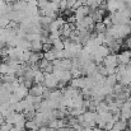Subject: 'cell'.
Listing matches in <instances>:
<instances>
[{
    "label": "cell",
    "instance_id": "1",
    "mask_svg": "<svg viewBox=\"0 0 131 131\" xmlns=\"http://www.w3.org/2000/svg\"><path fill=\"white\" fill-rule=\"evenodd\" d=\"M103 66L106 68H117L118 66V60H117V53H108L104 60H103Z\"/></svg>",
    "mask_w": 131,
    "mask_h": 131
},
{
    "label": "cell",
    "instance_id": "2",
    "mask_svg": "<svg viewBox=\"0 0 131 131\" xmlns=\"http://www.w3.org/2000/svg\"><path fill=\"white\" fill-rule=\"evenodd\" d=\"M131 117V102H125L122 104V107L120 108V118L129 121V118Z\"/></svg>",
    "mask_w": 131,
    "mask_h": 131
},
{
    "label": "cell",
    "instance_id": "3",
    "mask_svg": "<svg viewBox=\"0 0 131 131\" xmlns=\"http://www.w3.org/2000/svg\"><path fill=\"white\" fill-rule=\"evenodd\" d=\"M42 85L52 90V89L57 88V85H59V80H57L52 74H45V82H43Z\"/></svg>",
    "mask_w": 131,
    "mask_h": 131
},
{
    "label": "cell",
    "instance_id": "4",
    "mask_svg": "<svg viewBox=\"0 0 131 131\" xmlns=\"http://www.w3.org/2000/svg\"><path fill=\"white\" fill-rule=\"evenodd\" d=\"M89 14H90V9L88 8L87 5H82L77 10H74V17H75L77 20H82L83 18H85Z\"/></svg>",
    "mask_w": 131,
    "mask_h": 131
},
{
    "label": "cell",
    "instance_id": "5",
    "mask_svg": "<svg viewBox=\"0 0 131 131\" xmlns=\"http://www.w3.org/2000/svg\"><path fill=\"white\" fill-rule=\"evenodd\" d=\"M117 60H118V64L129 65L131 61V51L130 50H124V51H121V52L117 55Z\"/></svg>",
    "mask_w": 131,
    "mask_h": 131
},
{
    "label": "cell",
    "instance_id": "6",
    "mask_svg": "<svg viewBox=\"0 0 131 131\" xmlns=\"http://www.w3.org/2000/svg\"><path fill=\"white\" fill-rule=\"evenodd\" d=\"M61 93H62V97H65V98H75V97H78L80 93H79V90L78 89H75V88L73 87H65L64 89H61Z\"/></svg>",
    "mask_w": 131,
    "mask_h": 131
},
{
    "label": "cell",
    "instance_id": "7",
    "mask_svg": "<svg viewBox=\"0 0 131 131\" xmlns=\"http://www.w3.org/2000/svg\"><path fill=\"white\" fill-rule=\"evenodd\" d=\"M43 92H45V87L42 84H35V85H32V87L29 88L28 94L35 95V97H42Z\"/></svg>",
    "mask_w": 131,
    "mask_h": 131
},
{
    "label": "cell",
    "instance_id": "8",
    "mask_svg": "<svg viewBox=\"0 0 131 131\" xmlns=\"http://www.w3.org/2000/svg\"><path fill=\"white\" fill-rule=\"evenodd\" d=\"M70 87L75 88L78 90H82L83 88H85V77H80L77 79H71L70 80Z\"/></svg>",
    "mask_w": 131,
    "mask_h": 131
},
{
    "label": "cell",
    "instance_id": "9",
    "mask_svg": "<svg viewBox=\"0 0 131 131\" xmlns=\"http://www.w3.org/2000/svg\"><path fill=\"white\" fill-rule=\"evenodd\" d=\"M28 90H29L28 88L20 84V85L17 88V89H15V90H14L13 93H14V94H15V95H17V97H18V98H19L20 101H22V99H24V98H26V97L28 95Z\"/></svg>",
    "mask_w": 131,
    "mask_h": 131
},
{
    "label": "cell",
    "instance_id": "10",
    "mask_svg": "<svg viewBox=\"0 0 131 131\" xmlns=\"http://www.w3.org/2000/svg\"><path fill=\"white\" fill-rule=\"evenodd\" d=\"M41 59H43V53H41V52H32L27 65H37Z\"/></svg>",
    "mask_w": 131,
    "mask_h": 131
},
{
    "label": "cell",
    "instance_id": "11",
    "mask_svg": "<svg viewBox=\"0 0 131 131\" xmlns=\"http://www.w3.org/2000/svg\"><path fill=\"white\" fill-rule=\"evenodd\" d=\"M61 98H62V93H61V90H60V89H52L47 99H50V101H55V102H60Z\"/></svg>",
    "mask_w": 131,
    "mask_h": 131
},
{
    "label": "cell",
    "instance_id": "12",
    "mask_svg": "<svg viewBox=\"0 0 131 131\" xmlns=\"http://www.w3.org/2000/svg\"><path fill=\"white\" fill-rule=\"evenodd\" d=\"M118 82H117V78H116V74H112V75H107L106 77V79H104V84H107V85H110V87H115L116 84H117Z\"/></svg>",
    "mask_w": 131,
    "mask_h": 131
},
{
    "label": "cell",
    "instance_id": "13",
    "mask_svg": "<svg viewBox=\"0 0 131 131\" xmlns=\"http://www.w3.org/2000/svg\"><path fill=\"white\" fill-rule=\"evenodd\" d=\"M127 126H129V124H127V121H125V120H118L117 122H115V129H117L118 131H126L127 130Z\"/></svg>",
    "mask_w": 131,
    "mask_h": 131
},
{
    "label": "cell",
    "instance_id": "14",
    "mask_svg": "<svg viewBox=\"0 0 131 131\" xmlns=\"http://www.w3.org/2000/svg\"><path fill=\"white\" fill-rule=\"evenodd\" d=\"M38 125L33 121V120H27L26 121V126H24V129L27 131H37L38 130Z\"/></svg>",
    "mask_w": 131,
    "mask_h": 131
},
{
    "label": "cell",
    "instance_id": "15",
    "mask_svg": "<svg viewBox=\"0 0 131 131\" xmlns=\"http://www.w3.org/2000/svg\"><path fill=\"white\" fill-rule=\"evenodd\" d=\"M43 82H45V73L41 71V70H38L36 73L35 78H33V83L35 84H43Z\"/></svg>",
    "mask_w": 131,
    "mask_h": 131
},
{
    "label": "cell",
    "instance_id": "16",
    "mask_svg": "<svg viewBox=\"0 0 131 131\" xmlns=\"http://www.w3.org/2000/svg\"><path fill=\"white\" fill-rule=\"evenodd\" d=\"M95 51H97L102 57H106L108 53H111V52H110V50H108V47H107L106 45H101V46H98V47L95 48Z\"/></svg>",
    "mask_w": 131,
    "mask_h": 131
},
{
    "label": "cell",
    "instance_id": "17",
    "mask_svg": "<svg viewBox=\"0 0 131 131\" xmlns=\"http://www.w3.org/2000/svg\"><path fill=\"white\" fill-rule=\"evenodd\" d=\"M43 59L45 60H47L48 62H52L53 60H56V56H55V50L53 48H51L50 51H46L43 53Z\"/></svg>",
    "mask_w": 131,
    "mask_h": 131
},
{
    "label": "cell",
    "instance_id": "18",
    "mask_svg": "<svg viewBox=\"0 0 131 131\" xmlns=\"http://www.w3.org/2000/svg\"><path fill=\"white\" fill-rule=\"evenodd\" d=\"M26 40L28 42H35V41H41V33H27Z\"/></svg>",
    "mask_w": 131,
    "mask_h": 131
},
{
    "label": "cell",
    "instance_id": "19",
    "mask_svg": "<svg viewBox=\"0 0 131 131\" xmlns=\"http://www.w3.org/2000/svg\"><path fill=\"white\" fill-rule=\"evenodd\" d=\"M95 112H97V113H101V112H110V111H108V104H107L104 101L99 102V103L97 104Z\"/></svg>",
    "mask_w": 131,
    "mask_h": 131
},
{
    "label": "cell",
    "instance_id": "20",
    "mask_svg": "<svg viewBox=\"0 0 131 131\" xmlns=\"http://www.w3.org/2000/svg\"><path fill=\"white\" fill-rule=\"evenodd\" d=\"M42 46H43V43H42L41 41L31 42V51H32V52H41V51H42Z\"/></svg>",
    "mask_w": 131,
    "mask_h": 131
},
{
    "label": "cell",
    "instance_id": "21",
    "mask_svg": "<svg viewBox=\"0 0 131 131\" xmlns=\"http://www.w3.org/2000/svg\"><path fill=\"white\" fill-rule=\"evenodd\" d=\"M98 117H99V120L104 121L106 124L112 121V113L111 112H101V113H98Z\"/></svg>",
    "mask_w": 131,
    "mask_h": 131
},
{
    "label": "cell",
    "instance_id": "22",
    "mask_svg": "<svg viewBox=\"0 0 131 131\" xmlns=\"http://www.w3.org/2000/svg\"><path fill=\"white\" fill-rule=\"evenodd\" d=\"M52 48L56 50V51H61V50H64V42H62V40L59 38V40L52 41Z\"/></svg>",
    "mask_w": 131,
    "mask_h": 131
},
{
    "label": "cell",
    "instance_id": "23",
    "mask_svg": "<svg viewBox=\"0 0 131 131\" xmlns=\"http://www.w3.org/2000/svg\"><path fill=\"white\" fill-rule=\"evenodd\" d=\"M94 29H95V33H106V31H107L106 26H104L102 22L95 23V24H94Z\"/></svg>",
    "mask_w": 131,
    "mask_h": 131
},
{
    "label": "cell",
    "instance_id": "24",
    "mask_svg": "<svg viewBox=\"0 0 131 131\" xmlns=\"http://www.w3.org/2000/svg\"><path fill=\"white\" fill-rule=\"evenodd\" d=\"M70 74H71L73 79H77V78H80V77H83V73H82V70H80L79 68H71V70H70Z\"/></svg>",
    "mask_w": 131,
    "mask_h": 131
},
{
    "label": "cell",
    "instance_id": "25",
    "mask_svg": "<svg viewBox=\"0 0 131 131\" xmlns=\"http://www.w3.org/2000/svg\"><path fill=\"white\" fill-rule=\"evenodd\" d=\"M10 20L6 15H0V28H6L9 26Z\"/></svg>",
    "mask_w": 131,
    "mask_h": 131
},
{
    "label": "cell",
    "instance_id": "26",
    "mask_svg": "<svg viewBox=\"0 0 131 131\" xmlns=\"http://www.w3.org/2000/svg\"><path fill=\"white\" fill-rule=\"evenodd\" d=\"M50 64H51V62H48L47 60H45V59H41V60H40V62H38L37 65H38V69H40L41 71H43V73H45V70H46V69L48 68V65H50Z\"/></svg>",
    "mask_w": 131,
    "mask_h": 131
},
{
    "label": "cell",
    "instance_id": "27",
    "mask_svg": "<svg viewBox=\"0 0 131 131\" xmlns=\"http://www.w3.org/2000/svg\"><path fill=\"white\" fill-rule=\"evenodd\" d=\"M18 78L15 75H3V83H14Z\"/></svg>",
    "mask_w": 131,
    "mask_h": 131
},
{
    "label": "cell",
    "instance_id": "28",
    "mask_svg": "<svg viewBox=\"0 0 131 131\" xmlns=\"http://www.w3.org/2000/svg\"><path fill=\"white\" fill-rule=\"evenodd\" d=\"M9 71V65L6 62H1L0 64V75H6Z\"/></svg>",
    "mask_w": 131,
    "mask_h": 131
},
{
    "label": "cell",
    "instance_id": "29",
    "mask_svg": "<svg viewBox=\"0 0 131 131\" xmlns=\"http://www.w3.org/2000/svg\"><path fill=\"white\" fill-rule=\"evenodd\" d=\"M124 90H125V87L121 85L120 83H117V84L113 87V93H115V94H120V93H122Z\"/></svg>",
    "mask_w": 131,
    "mask_h": 131
},
{
    "label": "cell",
    "instance_id": "30",
    "mask_svg": "<svg viewBox=\"0 0 131 131\" xmlns=\"http://www.w3.org/2000/svg\"><path fill=\"white\" fill-rule=\"evenodd\" d=\"M102 23L106 26V28H107V29H108V28H111V27L113 26V24H112V20H111V18H110V17H104V18H103V20H102Z\"/></svg>",
    "mask_w": 131,
    "mask_h": 131
},
{
    "label": "cell",
    "instance_id": "31",
    "mask_svg": "<svg viewBox=\"0 0 131 131\" xmlns=\"http://www.w3.org/2000/svg\"><path fill=\"white\" fill-rule=\"evenodd\" d=\"M13 129V125L8 124V122H4L1 126H0V131H10Z\"/></svg>",
    "mask_w": 131,
    "mask_h": 131
},
{
    "label": "cell",
    "instance_id": "32",
    "mask_svg": "<svg viewBox=\"0 0 131 131\" xmlns=\"http://www.w3.org/2000/svg\"><path fill=\"white\" fill-rule=\"evenodd\" d=\"M113 126H115V122H113V121H110V122H107V124L104 125V129H103V130L104 131H110V130H112V129H113Z\"/></svg>",
    "mask_w": 131,
    "mask_h": 131
},
{
    "label": "cell",
    "instance_id": "33",
    "mask_svg": "<svg viewBox=\"0 0 131 131\" xmlns=\"http://www.w3.org/2000/svg\"><path fill=\"white\" fill-rule=\"evenodd\" d=\"M27 5L29 6V8H38L37 5H38V1L37 0H28L27 1Z\"/></svg>",
    "mask_w": 131,
    "mask_h": 131
},
{
    "label": "cell",
    "instance_id": "34",
    "mask_svg": "<svg viewBox=\"0 0 131 131\" xmlns=\"http://www.w3.org/2000/svg\"><path fill=\"white\" fill-rule=\"evenodd\" d=\"M125 47H127V50L131 51V35L127 37V40H126V42H125Z\"/></svg>",
    "mask_w": 131,
    "mask_h": 131
},
{
    "label": "cell",
    "instance_id": "35",
    "mask_svg": "<svg viewBox=\"0 0 131 131\" xmlns=\"http://www.w3.org/2000/svg\"><path fill=\"white\" fill-rule=\"evenodd\" d=\"M37 131H51V129H50L48 126H46V125H45V126H40Z\"/></svg>",
    "mask_w": 131,
    "mask_h": 131
},
{
    "label": "cell",
    "instance_id": "36",
    "mask_svg": "<svg viewBox=\"0 0 131 131\" xmlns=\"http://www.w3.org/2000/svg\"><path fill=\"white\" fill-rule=\"evenodd\" d=\"M4 122H5V118H4V116H1V115H0V126H1Z\"/></svg>",
    "mask_w": 131,
    "mask_h": 131
},
{
    "label": "cell",
    "instance_id": "37",
    "mask_svg": "<svg viewBox=\"0 0 131 131\" xmlns=\"http://www.w3.org/2000/svg\"><path fill=\"white\" fill-rule=\"evenodd\" d=\"M104 1H106V0H95V3L98 4V6H99V5H101L102 3H104Z\"/></svg>",
    "mask_w": 131,
    "mask_h": 131
},
{
    "label": "cell",
    "instance_id": "38",
    "mask_svg": "<svg viewBox=\"0 0 131 131\" xmlns=\"http://www.w3.org/2000/svg\"><path fill=\"white\" fill-rule=\"evenodd\" d=\"M50 1H52V3H56V4H59L61 0H50Z\"/></svg>",
    "mask_w": 131,
    "mask_h": 131
},
{
    "label": "cell",
    "instance_id": "39",
    "mask_svg": "<svg viewBox=\"0 0 131 131\" xmlns=\"http://www.w3.org/2000/svg\"><path fill=\"white\" fill-rule=\"evenodd\" d=\"M1 84H3V75H0V87H1Z\"/></svg>",
    "mask_w": 131,
    "mask_h": 131
},
{
    "label": "cell",
    "instance_id": "40",
    "mask_svg": "<svg viewBox=\"0 0 131 131\" xmlns=\"http://www.w3.org/2000/svg\"><path fill=\"white\" fill-rule=\"evenodd\" d=\"M4 46H5V45H3V43H0V51H1V50H3V48H4Z\"/></svg>",
    "mask_w": 131,
    "mask_h": 131
},
{
    "label": "cell",
    "instance_id": "41",
    "mask_svg": "<svg viewBox=\"0 0 131 131\" xmlns=\"http://www.w3.org/2000/svg\"><path fill=\"white\" fill-rule=\"evenodd\" d=\"M69 131H79V130H75V129H71V127H69Z\"/></svg>",
    "mask_w": 131,
    "mask_h": 131
},
{
    "label": "cell",
    "instance_id": "42",
    "mask_svg": "<svg viewBox=\"0 0 131 131\" xmlns=\"http://www.w3.org/2000/svg\"><path fill=\"white\" fill-rule=\"evenodd\" d=\"M110 131H118V130H117V129H115V127H113V129H112V130H110Z\"/></svg>",
    "mask_w": 131,
    "mask_h": 131
},
{
    "label": "cell",
    "instance_id": "43",
    "mask_svg": "<svg viewBox=\"0 0 131 131\" xmlns=\"http://www.w3.org/2000/svg\"><path fill=\"white\" fill-rule=\"evenodd\" d=\"M129 88H130V89H131V84H130V85H129Z\"/></svg>",
    "mask_w": 131,
    "mask_h": 131
},
{
    "label": "cell",
    "instance_id": "44",
    "mask_svg": "<svg viewBox=\"0 0 131 131\" xmlns=\"http://www.w3.org/2000/svg\"><path fill=\"white\" fill-rule=\"evenodd\" d=\"M126 131H129V130H126Z\"/></svg>",
    "mask_w": 131,
    "mask_h": 131
}]
</instances>
